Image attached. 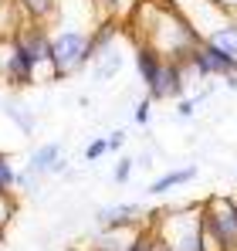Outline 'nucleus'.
<instances>
[{
  "mask_svg": "<svg viewBox=\"0 0 237 251\" xmlns=\"http://www.w3.org/2000/svg\"><path fill=\"white\" fill-rule=\"evenodd\" d=\"M132 17H136L132 21L136 38L159 48L173 61H187V54L200 44L197 31L190 27V21L169 0H139V7L132 10Z\"/></svg>",
  "mask_w": 237,
  "mask_h": 251,
  "instance_id": "nucleus-1",
  "label": "nucleus"
},
{
  "mask_svg": "<svg viewBox=\"0 0 237 251\" xmlns=\"http://www.w3.org/2000/svg\"><path fill=\"white\" fill-rule=\"evenodd\" d=\"M197 31L200 41H210L237 58V17L224 10L217 0H169Z\"/></svg>",
  "mask_w": 237,
  "mask_h": 251,
  "instance_id": "nucleus-2",
  "label": "nucleus"
},
{
  "mask_svg": "<svg viewBox=\"0 0 237 251\" xmlns=\"http://www.w3.org/2000/svg\"><path fill=\"white\" fill-rule=\"evenodd\" d=\"M149 227H153L156 241H163L166 248H173V251H207V234H203L200 204L153 210Z\"/></svg>",
  "mask_w": 237,
  "mask_h": 251,
  "instance_id": "nucleus-3",
  "label": "nucleus"
},
{
  "mask_svg": "<svg viewBox=\"0 0 237 251\" xmlns=\"http://www.w3.org/2000/svg\"><path fill=\"white\" fill-rule=\"evenodd\" d=\"M88 31L85 24H54L51 27V75L65 78L88 68Z\"/></svg>",
  "mask_w": 237,
  "mask_h": 251,
  "instance_id": "nucleus-4",
  "label": "nucleus"
},
{
  "mask_svg": "<svg viewBox=\"0 0 237 251\" xmlns=\"http://www.w3.org/2000/svg\"><path fill=\"white\" fill-rule=\"evenodd\" d=\"M207 251H237V197H210L200 204Z\"/></svg>",
  "mask_w": 237,
  "mask_h": 251,
  "instance_id": "nucleus-5",
  "label": "nucleus"
},
{
  "mask_svg": "<svg viewBox=\"0 0 237 251\" xmlns=\"http://www.w3.org/2000/svg\"><path fill=\"white\" fill-rule=\"evenodd\" d=\"M0 82H7L10 88H27L38 82V65L14 38H3L0 44Z\"/></svg>",
  "mask_w": 237,
  "mask_h": 251,
  "instance_id": "nucleus-6",
  "label": "nucleus"
},
{
  "mask_svg": "<svg viewBox=\"0 0 237 251\" xmlns=\"http://www.w3.org/2000/svg\"><path fill=\"white\" fill-rule=\"evenodd\" d=\"M7 38H14V41L21 44V48L31 54V61H34L38 68H51V27H47V24L21 21L17 31H10Z\"/></svg>",
  "mask_w": 237,
  "mask_h": 251,
  "instance_id": "nucleus-7",
  "label": "nucleus"
},
{
  "mask_svg": "<svg viewBox=\"0 0 237 251\" xmlns=\"http://www.w3.org/2000/svg\"><path fill=\"white\" fill-rule=\"evenodd\" d=\"M149 221H153V214L142 204H132V201L109 204V207L98 210V227H105V231H136V227H142Z\"/></svg>",
  "mask_w": 237,
  "mask_h": 251,
  "instance_id": "nucleus-8",
  "label": "nucleus"
},
{
  "mask_svg": "<svg viewBox=\"0 0 237 251\" xmlns=\"http://www.w3.org/2000/svg\"><path fill=\"white\" fill-rule=\"evenodd\" d=\"M166 61H169V58H166L159 48H153V44H146V41H136V51H132V68H136V78L146 85V92L159 82V75H163V65H166Z\"/></svg>",
  "mask_w": 237,
  "mask_h": 251,
  "instance_id": "nucleus-9",
  "label": "nucleus"
},
{
  "mask_svg": "<svg viewBox=\"0 0 237 251\" xmlns=\"http://www.w3.org/2000/svg\"><path fill=\"white\" fill-rule=\"evenodd\" d=\"M197 176H200V167H197V163H187V167H173V170H166L163 176H156V180L149 183V194H153V197L173 194V190H180V187L193 183Z\"/></svg>",
  "mask_w": 237,
  "mask_h": 251,
  "instance_id": "nucleus-10",
  "label": "nucleus"
},
{
  "mask_svg": "<svg viewBox=\"0 0 237 251\" xmlns=\"http://www.w3.org/2000/svg\"><path fill=\"white\" fill-rule=\"evenodd\" d=\"M21 17L24 21H34V24H54L58 14H61V0H14Z\"/></svg>",
  "mask_w": 237,
  "mask_h": 251,
  "instance_id": "nucleus-11",
  "label": "nucleus"
},
{
  "mask_svg": "<svg viewBox=\"0 0 237 251\" xmlns=\"http://www.w3.org/2000/svg\"><path fill=\"white\" fill-rule=\"evenodd\" d=\"M27 167L34 170V173H58V170H65L61 163V146L58 143H44L38 150H31V156H27Z\"/></svg>",
  "mask_w": 237,
  "mask_h": 251,
  "instance_id": "nucleus-12",
  "label": "nucleus"
},
{
  "mask_svg": "<svg viewBox=\"0 0 237 251\" xmlns=\"http://www.w3.org/2000/svg\"><path fill=\"white\" fill-rule=\"evenodd\" d=\"M92 75H95V82H109V78H116L118 72L125 68V54H122V44H116V48H109L105 54H98L95 61H92Z\"/></svg>",
  "mask_w": 237,
  "mask_h": 251,
  "instance_id": "nucleus-13",
  "label": "nucleus"
},
{
  "mask_svg": "<svg viewBox=\"0 0 237 251\" xmlns=\"http://www.w3.org/2000/svg\"><path fill=\"white\" fill-rule=\"evenodd\" d=\"M92 7L102 14V17H109V21H129L132 17V10L139 7V0H92Z\"/></svg>",
  "mask_w": 237,
  "mask_h": 251,
  "instance_id": "nucleus-14",
  "label": "nucleus"
},
{
  "mask_svg": "<svg viewBox=\"0 0 237 251\" xmlns=\"http://www.w3.org/2000/svg\"><path fill=\"white\" fill-rule=\"evenodd\" d=\"M3 112H7V119L17 126L24 136H31V132H34V112H31V109H24L21 102H3Z\"/></svg>",
  "mask_w": 237,
  "mask_h": 251,
  "instance_id": "nucleus-15",
  "label": "nucleus"
},
{
  "mask_svg": "<svg viewBox=\"0 0 237 251\" xmlns=\"http://www.w3.org/2000/svg\"><path fill=\"white\" fill-rule=\"evenodd\" d=\"M0 190L3 194L17 190V167H14V160H10L7 150H0Z\"/></svg>",
  "mask_w": 237,
  "mask_h": 251,
  "instance_id": "nucleus-16",
  "label": "nucleus"
},
{
  "mask_svg": "<svg viewBox=\"0 0 237 251\" xmlns=\"http://www.w3.org/2000/svg\"><path fill=\"white\" fill-rule=\"evenodd\" d=\"M153 245H156V234H153V227H149V224H142V227H136V231H132L129 245H125L122 251H153Z\"/></svg>",
  "mask_w": 237,
  "mask_h": 251,
  "instance_id": "nucleus-17",
  "label": "nucleus"
},
{
  "mask_svg": "<svg viewBox=\"0 0 237 251\" xmlns=\"http://www.w3.org/2000/svg\"><path fill=\"white\" fill-rule=\"evenodd\" d=\"M132 123H136V126H142V129L153 123V99H149V95L136 102V109H132Z\"/></svg>",
  "mask_w": 237,
  "mask_h": 251,
  "instance_id": "nucleus-18",
  "label": "nucleus"
},
{
  "mask_svg": "<svg viewBox=\"0 0 237 251\" xmlns=\"http://www.w3.org/2000/svg\"><path fill=\"white\" fill-rule=\"evenodd\" d=\"M105 153H109V139H105V136H98V139H92V143H88V146L81 150V156H85L88 163H95V160H102Z\"/></svg>",
  "mask_w": 237,
  "mask_h": 251,
  "instance_id": "nucleus-19",
  "label": "nucleus"
},
{
  "mask_svg": "<svg viewBox=\"0 0 237 251\" xmlns=\"http://www.w3.org/2000/svg\"><path fill=\"white\" fill-rule=\"evenodd\" d=\"M132 170H136V160H132V156H118L116 170H112V180H116V183H129V180H132Z\"/></svg>",
  "mask_w": 237,
  "mask_h": 251,
  "instance_id": "nucleus-20",
  "label": "nucleus"
},
{
  "mask_svg": "<svg viewBox=\"0 0 237 251\" xmlns=\"http://www.w3.org/2000/svg\"><path fill=\"white\" fill-rule=\"evenodd\" d=\"M14 210H17L14 194H3V190H0V227H7V224L14 221Z\"/></svg>",
  "mask_w": 237,
  "mask_h": 251,
  "instance_id": "nucleus-21",
  "label": "nucleus"
},
{
  "mask_svg": "<svg viewBox=\"0 0 237 251\" xmlns=\"http://www.w3.org/2000/svg\"><path fill=\"white\" fill-rule=\"evenodd\" d=\"M105 139H109V153H118V150L125 146V129H112Z\"/></svg>",
  "mask_w": 237,
  "mask_h": 251,
  "instance_id": "nucleus-22",
  "label": "nucleus"
},
{
  "mask_svg": "<svg viewBox=\"0 0 237 251\" xmlns=\"http://www.w3.org/2000/svg\"><path fill=\"white\" fill-rule=\"evenodd\" d=\"M193 112H197V102H193V99H176V116L190 119Z\"/></svg>",
  "mask_w": 237,
  "mask_h": 251,
  "instance_id": "nucleus-23",
  "label": "nucleus"
},
{
  "mask_svg": "<svg viewBox=\"0 0 237 251\" xmlns=\"http://www.w3.org/2000/svg\"><path fill=\"white\" fill-rule=\"evenodd\" d=\"M217 3H220L224 10H231V14H234V17H237V0H217Z\"/></svg>",
  "mask_w": 237,
  "mask_h": 251,
  "instance_id": "nucleus-24",
  "label": "nucleus"
},
{
  "mask_svg": "<svg viewBox=\"0 0 237 251\" xmlns=\"http://www.w3.org/2000/svg\"><path fill=\"white\" fill-rule=\"evenodd\" d=\"M224 85H227L231 92H237V75H227V78H224Z\"/></svg>",
  "mask_w": 237,
  "mask_h": 251,
  "instance_id": "nucleus-25",
  "label": "nucleus"
},
{
  "mask_svg": "<svg viewBox=\"0 0 237 251\" xmlns=\"http://www.w3.org/2000/svg\"><path fill=\"white\" fill-rule=\"evenodd\" d=\"M153 251H173V248H166L163 241H156V245H153Z\"/></svg>",
  "mask_w": 237,
  "mask_h": 251,
  "instance_id": "nucleus-26",
  "label": "nucleus"
},
{
  "mask_svg": "<svg viewBox=\"0 0 237 251\" xmlns=\"http://www.w3.org/2000/svg\"><path fill=\"white\" fill-rule=\"evenodd\" d=\"M3 241H7V227H0V248H3Z\"/></svg>",
  "mask_w": 237,
  "mask_h": 251,
  "instance_id": "nucleus-27",
  "label": "nucleus"
},
{
  "mask_svg": "<svg viewBox=\"0 0 237 251\" xmlns=\"http://www.w3.org/2000/svg\"><path fill=\"white\" fill-rule=\"evenodd\" d=\"M7 3H10V0H0V10H3V7H7Z\"/></svg>",
  "mask_w": 237,
  "mask_h": 251,
  "instance_id": "nucleus-28",
  "label": "nucleus"
},
{
  "mask_svg": "<svg viewBox=\"0 0 237 251\" xmlns=\"http://www.w3.org/2000/svg\"><path fill=\"white\" fill-rule=\"evenodd\" d=\"M3 38H7V34H3V27H0V44H3Z\"/></svg>",
  "mask_w": 237,
  "mask_h": 251,
  "instance_id": "nucleus-29",
  "label": "nucleus"
},
{
  "mask_svg": "<svg viewBox=\"0 0 237 251\" xmlns=\"http://www.w3.org/2000/svg\"><path fill=\"white\" fill-rule=\"evenodd\" d=\"M78 251H81V248H78Z\"/></svg>",
  "mask_w": 237,
  "mask_h": 251,
  "instance_id": "nucleus-30",
  "label": "nucleus"
}]
</instances>
